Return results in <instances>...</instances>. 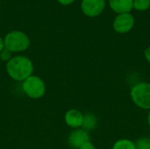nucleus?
<instances>
[{
	"label": "nucleus",
	"instance_id": "1",
	"mask_svg": "<svg viewBox=\"0 0 150 149\" xmlns=\"http://www.w3.org/2000/svg\"><path fill=\"white\" fill-rule=\"evenodd\" d=\"M8 76L16 82H24L33 75L34 66L30 58L25 55L13 56L5 66Z\"/></svg>",
	"mask_w": 150,
	"mask_h": 149
},
{
	"label": "nucleus",
	"instance_id": "2",
	"mask_svg": "<svg viewBox=\"0 0 150 149\" xmlns=\"http://www.w3.org/2000/svg\"><path fill=\"white\" fill-rule=\"evenodd\" d=\"M4 47L12 54L22 53L30 47L31 40L29 36L20 30H13L9 32L4 38Z\"/></svg>",
	"mask_w": 150,
	"mask_h": 149
},
{
	"label": "nucleus",
	"instance_id": "3",
	"mask_svg": "<svg viewBox=\"0 0 150 149\" xmlns=\"http://www.w3.org/2000/svg\"><path fill=\"white\" fill-rule=\"evenodd\" d=\"M133 103L142 110H150V83L142 82L134 84L130 90Z\"/></svg>",
	"mask_w": 150,
	"mask_h": 149
},
{
	"label": "nucleus",
	"instance_id": "4",
	"mask_svg": "<svg viewBox=\"0 0 150 149\" xmlns=\"http://www.w3.org/2000/svg\"><path fill=\"white\" fill-rule=\"evenodd\" d=\"M24 93L32 99H40L46 93V84L41 77L32 75L22 82Z\"/></svg>",
	"mask_w": 150,
	"mask_h": 149
},
{
	"label": "nucleus",
	"instance_id": "5",
	"mask_svg": "<svg viewBox=\"0 0 150 149\" xmlns=\"http://www.w3.org/2000/svg\"><path fill=\"white\" fill-rule=\"evenodd\" d=\"M134 23L135 19L131 12L117 14L112 21V28L116 32L125 34L133 29Z\"/></svg>",
	"mask_w": 150,
	"mask_h": 149
},
{
	"label": "nucleus",
	"instance_id": "6",
	"mask_svg": "<svg viewBox=\"0 0 150 149\" xmlns=\"http://www.w3.org/2000/svg\"><path fill=\"white\" fill-rule=\"evenodd\" d=\"M106 5L105 0H82L81 11L89 18H95L102 14Z\"/></svg>",
	"mask_w": 150,
	"mask_h": 149
},
{
	"label": "nucleus",
	"instance_id": "7",
	"mask_svg": "<svg viewBox=\"0 0 150 149\" xmlns=\"http://www.w3.org/2000/svg\"><path fill=\"white\" fill-rule=\"evenodd\" d=\"M91 137L87 131L83 128L74 129L68 136V144L73 149H78L84 143L90 141Z\"/></svg>",
	"mask_w": 150,
	"mask_h": 149
},
{
	"label": "nucleus",
	"instance_id": "8",
	"mask_svg": "<svg viewBox=\"0 0 150 149\" xmlns=\"http://www.w3.org/2000/svg\"><path fill=\"white\" fill-rule=\"evenodd\" d=\"M83 120V114L77 109H69L64 115V121L68 126L72 129H78L82 127Z\"/></svg>",
	"mask_w": 150,
	"mask_h": 149
},
{
	"label": "nucleus",
	"instance_id": "9",
	"mask_svg": "<svg viewBox=\"0 0 150 149\" xmlns=\"http://www.w3.org/2000/svg\"><path fill=\"white\" fill-rule=\"evenodd\" d=\"M109 6L117 14L128 13L134 9L133 0H109Z\"/></svg>",
	"mask_w": 150,
	"mask_h": 149
},
{
	"label": "nucleus",
	"instance_id": "10",
	"mask_svg": "<svg viewBox=\"0 0 150 149\" xmlns=\"http://www.w3.org/2000/svg\"><path fill=\"white\" fill-rule=\"evenodd\" d=\"M98 126V119L97 117L91 112H87L83 114V125L82 127L83 130L89 132L96 129Z\"/></svg>",
	"mask_w": 150,
	"mask_h": 149
},
{
	"label": "nucleus",
	"instance_id": "11",
	"mask_svg": "<svg viewBox=\"0 0 150 149\" xmlns=\"http://www.w3.org/2000/svg\"><path fill=\"white\" fill-rule=\"evenodd\" d=\"M112 149H136V146L135 142L129 139H120L113 144Z\"/></svg>",
	"mask_w": 150,
	"mask_h": 149
},
{
	"label": "nucleus",
	"instance_id": "12",
	"mask_svg": "<svg viewBox=\"0 0 150 149\" xmlns=\"http://www.w3.org/2000/svg\"><path fill=\"white\" fill-rule=\"evenodd\" d=\"M133 8L138 11H145L150 8V0H133Z\"/></svg>",
	"mask_w": 150,
	"mask_h": 149
},
{
	"label": "nucleus",
	"instance_id": "13",
	"mask_svg": "<svg viewBox=\"0 0 150 149\" xmlns=\"http://www.w3.org/2000/svg\"><path fill=\"white\" fill-rule=\"evenodd\" d=\"M136 149H150V138L142 137L135 141Z\"/></svg>",
	"mask_w": 150,
	"mask_h": 149
},
{
	"label": "nucleus",
	"instance_id": "14",
	"mask_svg": "<svg viewBox=\"0 0 150 149\" xmlns=\"http://www.w3.org/2000/svg\"><path fill=\"white\" fill-rule=\"evenodd\" d=\"M12 53L11 51H9L8 49L4 48V50H2L0 52V60L2 61H4V62H8L11 58H12Z\"/></svg>",
	"mask_w": 150,
	"mask_h": 149
},
{
	"label": "nucleus",
	"instance_id": "15",
	"mask_svg": "<svg viewBox=\"0 0 150 149\" xmlns=\"http://www.w3.org/2000/svg\"><path fill=\"white\" fill-rule=\"evenodd\" d=\"M78 149H96V147L94 146V144L91 141H88L86 143H84L82 147H80Z\"/></svg>",
	"mask_w": 150,
	"mask_h": 149
},
{
	"label": "nucleus",
	"instance_id": "16",
	"mask_svg": "<svg viewBox=\"0 0 150 149\" xmlns=\"http://www.w3.org/2000/svg\"><path fill=\"white\" fill-rule=\"evenodd\" d=\"M60 4L64 5V6H69L70 4H72L76 0H56Z\"/></svg>",
	"mask_w": 150,
	"mask_h": 149
},
{
	"label": "nucleus",
	"instance_id": "17",
	"mask_svg": "<svg viewBox=\"0 0 150 149\" xmlns=\"http://www.w3.org/2000/svg\"><path fill=\"white\" fill-rule=\"evenodd\" d=\"M144 57L147 60V61L150 63V46L145 49V51H144Z\"/></svg>",
	"mask_w": 150,
	"mask_h": 149
},
{
	"label": "nucleus",
	"instance_id": "18",
	"mask_svg": "<svg viewBox=\"0 0 150 149\" xmlns=\"http://www.w3.org/2000/svg\"><path fill=\"white\" fill-rule=\"evenodd\" d=\"M5 48V47H4V38H2L1 36H0V52L2 51V50H4Z\"/></svg>",
	"mask_w": 150,
	"mask_h": 149
},
{
	"label": "nucleus",
	"instance_id": "19",
	"mask_svg": "<svg viewBox=\"0 0 150 149\" xmlns=\"http://www.w3.org/2000/svg\"><path fill=\"white\" fill-rule=\"evenodd\" d=\"M147 121H148L149 126H150V110L149 112V113H148V116H147Z\"/></svg>",
	"mask_w": 150,
	"mask_h": 149
},
{
	"label": "nucleus",
	"instance_id": "20",
	"mask_svg": "<svg viewBox=\"0 0 150 149\" xmlns=\"http://www.w3.org/2000/svg\"><path fill=\"white\" fill-rule=\"evenodd\" d=\"M0 5H1V0H0Z\"/></svg>",
	"mask_w": 150,
	"mask_h": 149
}]
</instances>
